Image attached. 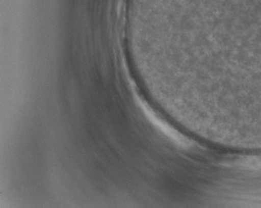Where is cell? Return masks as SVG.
Instances as JSON below:
<instances>
[{
  "instance_id": "6da1fadb",
  "label": "cell",
  "mask_w": 261,
  "mask_h": 208,
  "mask_svg": "<svg viewBox=\"0 0 261 208\" xmlns=\"http://www.w3.org/2000/svg\"><path fill=\"white\" fill-rule=\"evenodd\" d=\"M142 109H143L144 113L146 114V117H148L152 123H154L160 130L162 131L168 137L172 139L173 141L176 143L180 144V145H186V141L180 134H178L176 131L168 126L167 124L165 123L163 121L160 120L159 117H157L152 110L147 107V105L142 103Z\"/></svg>"
}]
</instances>
